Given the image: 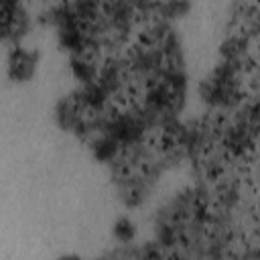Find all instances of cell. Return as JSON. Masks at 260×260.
Returning a JSON list of instances; mask_svg holds the SVG:
<instances>
[{"label":"cell","instance_id":"6da1fadb","mask_svg":"<svg viewBox=\"0 0 260 260\" xmlns=\"http://www.w3.org/2000/svg\"><path fill=\"white\" fill-rule=\"evenodd\" d=\"M114 236L122 244H128L134 238V226L128 217H120V220L114 224Z\"/></svg>","mask_w":260,"mask_h":260},{"label":"cell","instance_id":"7a4b0ae2","mask_svg":"<svg viewBox=\"0 0 260 260\" xmlns=\"http://www.w3.org/2000/svg\"><path fill=\"white\" fill-rule=\"evenodd\" d=\"M57 260H81V258H79V256H75V254H67V256L57 258Z\"/></svg>","mask_w":260,"mask_h":260}]
</instances>
